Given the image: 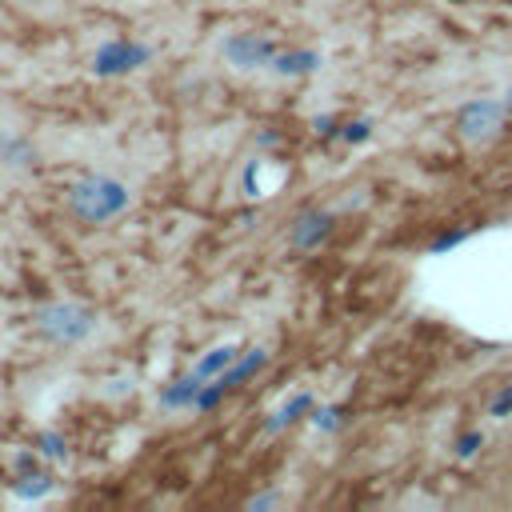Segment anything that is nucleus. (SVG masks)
I'll return each instance as SVG.
<instances>
[{
    "instance_id": "f03ea898",
    "label": "nucleus",
    "mask_w": 512,
    "mask_h": 512,
    "mask_svg": "<svg viewBox=\"0 0 512 512\" xmlns=\"http://www.w3.org/2000/svg\"><path fill=\"white\" fill-rule=\"evenodd\" d=\"M36 332L44 336V340H52V344H80V340H88L92 332H96V312L92 308H84V304H64V300H56V304H44V308H36Z\"/></svg>"
},
{
    "instance_id": "20e7f679",
    "label": "nucleus",
    "mask_w": 512,
    "mask_h": 512,
    "mask_svg": "<svg viewBox=\"0 0 512 512\" xmlns=\"http://www.w3.org/2000/svg\"><path fill=\"white\" fill-rule=\"evenodd\" d=\"M328 232H332V216L328 212H304L296 220V228H292V244L296 248H316Z\"/></svg>"
},
{
    "instance_id": "7ed1b4c3",
    "label": "nucleus",
    "mask_w": 512,
    "mask_h": 512,
    "mask_svg": "<svg viewBox=\"0 0 512 512\" xmlns=\"http://www.w3.org/2000/svg\"><path fill=\"white\" fill-rule=\"evenodd\" d=\"M456 124H460V136H464V140L480 144V140H488V136H492L500 124H504V100L476 96V100H468V104L460 108Z\"/></svg>"
},
{
    "instance_id": "9d476101",
    "label": "nucleus",
    "mask_w": 512,
    "mask_h": 512,
    "mask_svg": "<svg viewBox=\"0 0 512 512\" xmlns=\"http://www.w3.org/2000/svg\"><path fill=\"white\" fill-rule=\"evenodd\" d=\"M468 240V232L464 228H452V232H444L436 244H432V252H448V248H456V244H464Z\"/></svg>"
},
{
    "instance_id": "9b49d317",
    "label": "nucleus",
    "mask_w": 512,
    "mask_h": 512,
    "mask_svg": "<svg viewBox=\"0 0 512 512\" xmlns=\"http://www.w3.org/2000/svg\"><path fill=\"white\" fill-rule=\"evenodd\" d=\"M364 136H368V124H364V120H356V124L348 128V140H364Z\"/></svg>"
},
{
    "instance_id": "f257e3e1",
    "label": "nucleus",
    "mask_w": 512,
    "mask_h": 512,
    "mask_svg": "<svg viewBox=\"0 0 512 512\" xmlns=\"http://www.w3.org/2000/svg\"><path fill=\"white\" fill-rule=\"evenodd\" d=\"M128 200H132L128 188L120 180H112V176H84L68 192V208L88 224H104V220L120 216L128 208Z\"/></svg>"
},
{
    "instance_id": "6e6552de",
    "label": "nucleus",
    "mask_w": 512,
    "mask_h": 512,
    "mask_svg": "<svg viewBox=\"0 0 512 512\" xmlns=\"http://www.w3.org/2000/svg\"><path fill=\"white\" fill-rule=\"evenodd\" d=\"M484 444V432H464L460 440H456V456L460 460H468V456H476V448Z\"/></svg>"
},
{
    "instance_id": "f8f14e48",
    "label": "nucleus",
    "mask_w": 512,
    "mask_h": 512,
    "mask_svg": "<svg viewBox=\"0 0 512 512\" xmlns=\"http://www.w3.org/2000/svg\"><path fill=\"white\" fill-rule=\"evenodd\" d=\"M504 112H512V84H508V92H504Z\"/></svg>"
},
{
    "instance_id": "0eeeda50",
    "label": "nucleus",
    "mask_w": 512,
    "mask_h": 512,
    "mask_svg": "<svg viewBox=\"0 0 512 512\" xmlns=\"http://www.w3.org/2000/svg\"><path fill=\"white\" fill-rule=\"evenodd\" d=\"M0 160H8V164H28L32 152H28L20 140H8V136H4V140H0Z\"/></svg>"
},
{
    "instance_id": "423d86ee",
    "label": "nucleus",
    "mask_w": 512,
    "mask_h": 512,
    "mask_svg": "<svg viewBox=\"0 0 512 512\" xmlns=\"http://www.w3.org/2000/svg\"><path fill=\"white\" fill-rule=\"evenodd\" d=\"M228 364H232V348H216L208 360L196 364V376H192V380H200V376H216V372L228 368Z\"/></svg>"
},
{
    "instance_id": "39448f33",
    "label": "nucleus",
    "mask_w": 512,
    "mask_h": 512,
    "mask_svg": "<svg viewBox=\"0 0 512 512\" xmlns=\"http://www.w3.org/2000/svg\"><path fill=\"white\" fill-rule=\"evenodd\" d=\"M268 52H272V48H268L264 40H252V36H240V40H232V44H228V56H232L240 68H252V64H260Z\"/></svg>"
},
{
    "instance_id": "1a4fd4ad",
    "label": "nucleus",
    "mask_w": 512,
    "mask_h": 512,
    "mask_svg": "<svg viewBox=\"0 0 512 512\" xmlns=\"http://www.w3.org/2000/svg\"><path fill=\"white\" fill-rule=\"evenodd\" d=\"M496 420H504V416H512V384L508 388H500L496 396H492V408H488Z\"/></svg>"
}]
</instances>
